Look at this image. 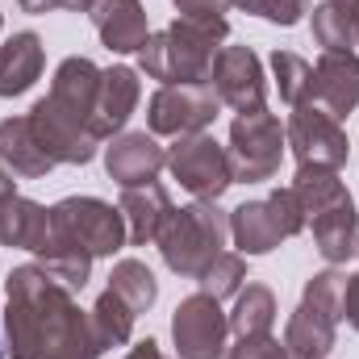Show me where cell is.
<instances>
[{
	"label": "cell",
	"mask_w": 359,
	"mask_h": 359,
	"mask_svg": "<svg viewBox=\"0 0 359 359\" xmlns=\"http://www.w3.org/2000/svg\"><path fill=\"white\" fill-rule=\"evenodd\" d=\"M8 309H4V359H42L46 330L63 309L76 305L59 280H50L38 264H21L4 276Z\"/></svg>",
	"instance_id": "6da1fadb"
},
{
	"label": "cell",
	"mask_w": 359,
	"mask_h": 359,
	"mask_svg": "<svg viewBox=\"0 0 359 359\" xmlns=\"http://www.w3.org/2000/svg\"><path fill=\"white\" fill-rule=\"evenodd\" d=\"M226 38V17H180L147 38V46L138 50V67L159 84H209L213 59Z\"/></svg>",
	"instance_id": "7a4b0ae2"
},
{
	"label": "cell",
	"mask_w": 359,
	"mask_h": 359,
	"mask_svg": "<svg viewBox=\"0 0 359 359\" xmlns=\"http://www.w3.org/2000/svg\"><path fill=\"white\" fill-rule=\"evenodd\" d=\"M226 238H230V213H222L217 201H192L188 209H172L155 243L163 264L176 276L201 280V271L222 255Z\"/></svg>",
	"instance_id": "3957f363"
},
{
	"label": "cell",
	"mask_w": 359,
	"mask_h": 359,
	"mask_svg": "<svg viewBox=\"0 0 359 359\" xmlns=\"http://www.w3.org/2000/svg\"><path fill=\"white\" fill-rule=\"evenodd\" d=\"M50 230L76 238L92 259H113L121 247H130L121 209L100 196H63L50 205Z\"/></svg>",
	"instance_id": "277c9868"
},
{
	"label": "cell",
	"mask_w": 359,
	"mask_h": 359,
	"mask_svg": "<svg viewBox=\"0 0 359 359\" xmlns=\"http://www.w3.org/2000/svg\"><path fill=\"white\" fill-rule=\"evenodd\" d=\"M284 126L280 117L268 113V109H255V113H238L230 121V168H234V180L243 184H259V180H271L280 172V159H284Z\"/></svg>",
	"instance_id": "5b68a950"
},
{
	"label": "cell",
	"mask_w": 359,
	"mask_h": 359,
	"mask_svg": "<svg viewBox=\"0 0 359 359\" xmlns=\"http://www.w3.org/2000/svg\"><path fill=\"white\" fill-rule=\"evenodd\" d=\"M284 142H288L297 168H309V172H339L351 155L343 121H334L318 104H297L292 109V117L284 126Z\"/></svg>",
	"instance_id": "8992f818"
},
{
	"label": "cell",
	"mask_w": 359,
	"mask_h": 359,
	"mask_svg": "<svg viewBox=\"0 0 359 359\" xmlns=\"http://www.w3.org/2000/svg\"><path fill=\"white\" fill-rule=\"evenodd\" d=\"M217 92L213 84H159L147 104V126L155 138H188L205 134L217 121Z\"/></svg>",
	"instance_id": "52a82bcc"
},
{
	"label": "cell",
	"mask_w": 359,
	"mask_h": 359,
	"mask_svg": "<svg viewBox=\"0 0 359 359\" xmlns=\"http://www.w3.org/2000/svg\"><path fill=\"white\" fill-rule=\"evenodd\" d=\"M168 172L180 180V188H188L196 201H217L230 184H234V168L230 155L217 138L209 134H188L176 138V147H168Z\"/></svg>",
	"instance_id": "ba28073f"
},
{
	"label": "cell",
	"mask_w": 359,
	"mask_h": 359,
	"mask_svg": "<svg viewBox=\"0 0 359 359\" xmlns=\"http://www.w3.org/2000/svg\"><path fill=\"white\" fill-rule=\"evenodd\" d=\"M172 339L180 359H226L230 351V318L222 313V301L192 292L172 313Z\"/></svg>",
	"instance_id": "9c48e42d"
},
{
	"label": "cell",
	"mask_w": 359,
	"mask_h": 359,
	"mask_svg": "<svg viewBox=\"0 0 359 359\" xmlns=\"http://www.w3.org/2000/svg\"><path fill=\"white\" fill-rule=\"evenodd\" d=\"M209 84L217 92V100L234 113L268 109V76H264V63L251 46H222L213 59Z\"/></svg>",
	"instance_id": "30bf717a"
},
{
	"label": "cell",
	"mask_w": 359,
	"mask_h": 359,
	"mask_svg": "<svg viewBox=\"0 0 359 359\" xmlns=\"http://www.w3.org/2000/svg\"><path fill=\"white\" fill-rule=\"evenodd\" d=\"M29 126H34L42 151L55 159V168H59V163H72V168L92 163V155H96V147H100L96 134H92L84 121H76L72 113H63V109L50 104L46 96L29 109Z\"/></svg>",
	"instance_id": "8fae6325"
},
{
	"label": "cell",
	"mask_w": 359,
	"mask_h": 359,
	"mask_svg": "<svg viewBox=\"0 0 359 359\" xmlns=\"http://www.w3.org/2000/svg\"><path fill=\"white\" fill-rule=\"evenodd\" d=\"M309 104L326 109L334 121L355 113L359 109V55L355 50H322V59L313 63Z\"/></svg>",
	"instance_id": "7c38bea8"
},
{
	"label": "cell",
	"mask_w": 359,
	"mask_h": 359,
	"mask_svg": "<svg viewBox=\"0 0 359 359\" xmlns=\"http://www.w3.org/2000/svg\"><path fill=\"white\" fill-rule=\"evenodd\" d=\"M163 168H168V151L147 130L117 134L113 147H104V172H109V180H117L121 188L151 184V180H159Z\"/></svg>",
	"instance_id": "4fadbf2b"
},
{
	"label": "cell",
	"mask_w": 359,
	"mask_h": 359,
	"mask_svg": "<svg viewBox=\"0 0 359 359\" xmlns=\"http://www.w3.org/2000/svg\"><path fill=\"white\" fill-rule=\"evenodd\" d=\"M142 100V84H138V72L134 67H109L100 72V88H96V104H92V121L88 130L96 134V142L104 138H117L126 130V121L134 117Z\"/></svg>",
	"instance_id": "5bb4252c"
},
{
	"label": "cell",
	"mask_w": 359,
	"mask_h": 359,
	"mask_svg": "<svg viewBox=\"0 0 359 359\" xmlns=\"http://www.w3.org/2000/svg\"><path fill=\"white\" fill-rule=\"evenodd\" d=\"M88 17L96 25V34H100V42L113 55H138L151 38L142 0H92Z\"/></svg>",
	"instance_id": "9a60e30c"
},
{
	"label": "cell",
	"mask_w": 359,
	"mask_h": 359,
	"mask_svg": "<svg viewBox=\"0 0 359 359\" xmlns=\"http://www.w3.org/2000/svg\"><path fill=\"white\" fill-rule=\"evenodd\" d=\"M117 209H121V217H126V238H130V247H147V243L159 238V230H163V222L172 217L176 205H172L168 188H163L159 180H151V184H138V188H121Z\"/></svg>",
	"instance_id": "2e32d148"
},
{
	"label": "cell",
	"mask_w": 359,
	"mask_h": 359,
	"mask_svg": "<svg viewBox=\"0 0 359 359\" xmlns=\"http://www.w3.org/2000/svg\"><path fill=\"white\" fill-rule=\"evenodd\" d=\"M309 230H313L318 255L330 268H339V264H347V259L359 255V213H355V201L351 196H343L339 205H330L318 217H309Z\"/></svg>",
	"instance_id": "e0dca14e"
},
{
	"label": "cell",
	"mask_w": 359,
	"mask_h": 359,
	"mask_svg": "<svg viewBox=\"0 0 359 359\" xmlns=\"http://www.w3.org/2000/svg\"><path fill=\"white\" fill-rule=\"evenodd\" d=\"M96 88H100V67H96L92 59H84V55H72V59H63V63L55 67V80H50L46 100L88 126L92 104H96Z\"/></svg>",
	"instance_id": "ac0fdd59"
},
{
	"label": "cell",
	"mask_w": 359,
	"mask_h": 359,
	"mask_svg": "<svg viewBox=\"0 0 359 359\" xmlns=\"http://www.w3.org/2000/svg\"><path fill=\"white\" fill-rule=\"evenodd\" d=\"M0 163L17 180H42L55 168V159L42 151V142H38V134L29 126V113L0 121Z\"/></svg>",
	"instance_id": "d6986e66"
},
{
	"label": "cell",
	"mask_w": 359,
	"mask_h": 359,
	"mask_svg": "<svg viewBox=\"0 0 359 359\" xmlns=\"http://www.w3.org/2000/svg\"><path fill=\"white\" fill-rule=\"evenodd\" d=\"M46 67V46L34 29H21L13 34L4 46H0V96H21L38 84Z\"/></svg>",
	"instance_id": "ffe728a7"
},
{
	"label": "cell",
	"mask_w": 359,
	"mask_h": 359,
	"mask_svg": "<svg viewBox=\"0 0 359 359\" xmlns=\"http://www.w3.org/2000/svg\"><path fill=\"white\" fill-rule=\"evenodd\" d=\"M334 343H339V318H330V313H322L305 301L288 313L284 347H288L292 359H326Z\"/></svg>",
	"instance_id": "44dd1931"
},
{
	"label": "cell",
	"mask_w": 359,
	"mask_h": 359,
	"mask_svg": "<svg viewBox=\"0 0 359 359\" xmlns=\"http://www.w3.org/2000/svg\"><path fill=\"white\" fill-rule=\"evenodd\" d=\"M50 234V209L29 196H4L0 201V247L38 251Z\"/></svg>",
	"instance_id": "7402d4cb"
},
{
	"label": "cell",
	"mask_w": 359,
	"mask_h": 359,
	"mask_svg": "<svg viewBox=\"0 0 359 359\" xmlns=\"http://www.w3.org/2000/svg\"><path fill=\"white\" fill-rule=\"evenodd\" d=\"M230 238L238 247V255H268L284 243L276 217H271V205L268 201H243L234 213H230Z\"/></svg>",
	"instance_id": "603a6c76"
},
{
	"label": "cell",
	"mask_w": 359,
	"mask_h": 359,
	"mask_svg": "<svg viewBox=\"0 0 359 359\" xmlns=\"http://www.w3.org/2000/svg\"><path fill=\"white\" fill-rule=\"evenodd\" d=\"M38 255V268L46 271L50 280H59L67 292H80L84 284L92 280V255L67 234H46V243L34 251Z\"/></svg>",
	"instance_id": "cb8c5ba5"
},
{
	"label": "cell",
	"mask_w": 359,
	"mask_h": 359,
	"mask_svg": "<svg viewBox=\"0 0 359 359\" xmlns=\"http://www.w3.org/2000/svg\"><path fill=\"white\" fill-rule=\"evenodd\" d=\"M276 292L268 284H243L238 297H234V309L226 313L230 318V334L234 339H259V334H271L276 326Z\"/></svg>",
	"instance_id": "d4e9b609"
},
{
	"label": "cell",
	"mask_w": 359,
	"mask_h": 359,
	"mask_svg": "<svg viewBox=\"0 0 359 359\" xmlns=\"http://www.w3.org/2000/svg\"><path fill=\"white\" fill-rule=\"evenodd\" d=\"M313 42L322 50L359 46V0H322L313 8Z\"/></svg>",
	"instance_id": "484cf974"
},
{
	"label": "cell",
	"mask_w": 359,
	"mask_h": 359,
	"mask_svg": "<svg viewBox=\"0 0 359 359\" xmlns=\"http://www.w3.org/2000/svg\"><path fill=\"white\" fill-rule=\"evenodd\" d=\"M42 359H100L96 347V334H92V322L80 305H72L46 334V347Z\"/></svg>",
	"instance_id": "4316f807"
},
{
	"label": "cell",
	"mask_w": 359,
	"mask_h": 359,
	"mask_svg": "<svg viewBox=\"0 0 359 359\" xmlns=\"http://www.w3.org/2000/svg\"><path fill=\"white\" fill-rule=\"evenodd\" d=\"M88 322H92V334H96V347H100V355H104V351H113V347H126V343H130L138 313H134V309L113 292V288H104V292L96 297V305H92Z\"/></svg>",
	"instance_id": "83f0119b"
},
{
	"label": "cell",
	"mask_w": 359,
	"mask_h": 359,
	"mask_svg": "<svg viewBox=\"0 0 359 359\" xmlns=\"http://www.w3.org/2000/svg\"><path fill=\"white\" fill-rule=\"evenodd\" d=\"M109 288H113L134 313H147V309L159 301V280H155V271L147 268L142 259H121V264H113Z\"/></svg>",
	"instance_id": "f1b7e54d"
},
{
	"label": "cell",
	"mask_w": 359,
	"mask_h": 359,
	"mask_svg": "<svg viewBox=\"0 0 359 359\" xmlns=\"http://www.w3.org/2000/svg\"><path fill=\"white\" fill-rule=\"evenodd\" d=\"M271 76H276L280 100H284L288 109L309 104V92H313V67H309L297 50H271Z\"/></svg>",
	"instance_id": "f546056e"
},
{
	"label": "cell",
	"mask_w": 359,
	"mask_h": 359,
	"mask_svg": "<svg viewBox=\"0 0 359 359\" xmlns=\"http://www.w3.org/2000/svg\"><path fill=\"white\" fill-rule=\"evenodd\" d=\"M251 276H247V255H217L209 268L201 271V292L205 297H213V301H230V297H238V288L247 284Z\"/></svg>",
	"instance_id": "4dcf8cb0"
},
{
	"label": "cell",
	"mask_w": 359,
	"mask_h": 359,
	"mask_svg": "<svg viewBox=\"0 0 359 359\" xmlns=\"http://www.w3.org/2000/svg\"><path fill=\"white\" fill-rule=\"evenodd\" d=\"M343 292H347V271L326 268V271H313V276L305 280V292H301V301L343 322Z\"/></svg>",
	"instance_id": "1f68e13d"
},
{
	"label": "cell",
	"mask_w": 359,
	"mask_h": 359,
	"mask_svg": "<svg viewBox=\"0 0 359 359\" xmlns=\"http://www.w3.org/2000/svg\"><path fill=\"white\" fill-rule=\"evenodd\" d=\"M238 8H247V13H255V17H264L271 25H297L305 13H309V0H234Z\"/></svg>",
	"instance_id": "d6a6232c"
},
{
	"label": "cell",
	"mask_w": 359,
	"mask_h": 359,
	"mask_svg": "<svg viewBox=\"0 0 359 359\" xmlns=\"http://www.w3.org/2000/svg\"><path fill=\"white\" fill-rule=\"evenodd\" d=\"M268 205H271V217H276V226H280L284 238H297V234L305 230V213H301L292 188H276V192L268 196Z\"/></svg>",
	"instance_id": "836d02e7"
},
{
	"label": "cell",
	"mask_w": 359,
	"mask_h": 359,
	"mask_svg": "<svg viewBox=\"0 0 359 359\" xmlns=\"http://www.w3.org/2000/svg\"><path fill=\"white\" fill-rule=\"evenodd\" d=\"M226 359H292L288 355V347L280 343V339H271V334H259V339H238Z\"/></svg>",
	"instance_id": "e575fe53"
},
{
	"label": "cell",
	"mask_w": 359,
	"mask_h": 359,
	"mask_svg": "<svg viewBox=\"0 0 359 359\" xmlns=\"http://www.w3.org/2000/svg\"><path fill=\"white\" fill-rule=\"evenodd\" d=\"M180 17H226L234 0H172Z\"/></svg>",
	"instance_id": "d590c367"
},
{
	"label": "cell",
	"mask_w": 359,
	"mask_h": 359,
	"mask_svg": "<svg viewBox=\"0 0 359 359\" xmlns=\"http://www.w3.org/2000/svg\"><path fill=\"white\" fill-rule=\"evenodd\" d=\"M25 13H55V8H72V13H88L92 0H17Z\"/></svg>",
	"instance_id": "8d00e7d4"
},
{
	"label": "cell",
	"mask_w": 359,
	"mask_h": 359,
	"mask_svg": "<svg viewBox=\"0 0 359 359\" xmlns=\"http://www.w3.org/2000/svg\"><path fill=\"white\" fill-rule=\"evenodd\" d=\"M343 322L359 334V271L347 276V292H343Z\"/></svg>",
	"instance_id": "74e56055"
},
{
	"label": "cell",
	"mask_w": 359,
	"mask_h": 359,
	"mask_svg": "<svg viewBox=\"0 0 359 359\" xmlns=\"http://www.w3.org/2000/svg\"><path fill=\"white\" fill-rule=\"evenodd\" d=\"M121 359H168V355H163V347H159L155 339H142V343H134Z\"/></svg>",
	"instance_id": "f35d334b"
},
{
	"label": "cell",
	"mask_w": 359,
	"mask_h": 359,
	"mask_svg": "<svg viewBox=\"0 0 359 359\" xmlns=\"http://www.w3.org/2000/svg\"><path fill=\"white\" fill-rule=\"evenodd\" d=\"M4 196H17V176L0 163V201H4Z\"/></svg>",
	"instance_id": "ab89813d"
},
{
	"label": "cell",
	"mask_w": 359,
	"mask_h": 359,
	"mask_svg": "<svg viewBox=\"0 0 359 359\" xmlns=\"http://www.w3.org/2000/svg\"><path fill=\"white\" fill-rule=\"evenodd\" d=\"M0 359H4V343H0Z\"/></svg>",
	"instance_id": "60d3db41"
},
{
	"label": "cell",
	"mask_w": 359,
	"mask_h": 359,
	"mask_svg": "<svg viewBox=\"0 0 359 359\" xmlns=\"http://www.w3.org/2000/svg\"><path fill=\"white\" fill-rule=\"evenodd\" d=\"M0 25H4V13H0Z\"/></svg>",
	"instance_id": "b9f144b4"
}]
</instances>
